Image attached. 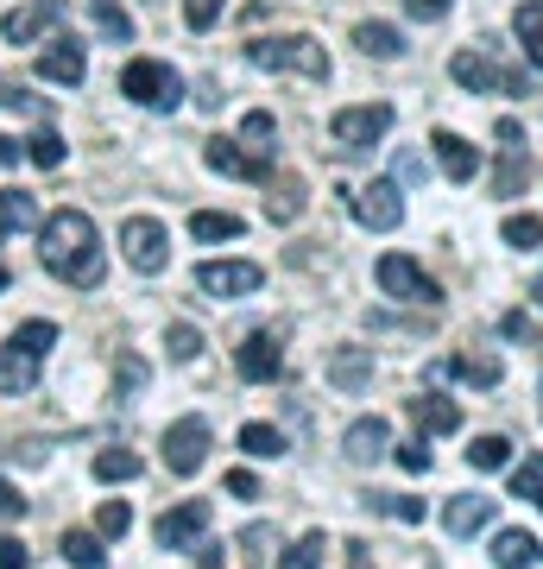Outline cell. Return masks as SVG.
<instances>
[{
    "label": "cell",
    "instance_id": "cell-22",
    "mask_svg": "<svg viewBox=\"0 0 543 569\" xmlns=\"http://www.w3.org/2000/svg\"><path fill=\"white\" fill-rule=\"evenodd\" d=\"M354 44H361L366 58H380V63L404 58V32H399V26H385V20H361V26H354Z\"/></svg>",
    "mask_w": 543,
    "mask_h": 569
},
{
    "label": "cell",
    "instance_id": "cell-18",
    "mask_svg": "<svg viewBox=\"0 0 543 569\" xmlns=\"http://www.w3.org/2000/svg\"><path fill=\"white\" fill-rule=\"evenodd\" d=\"M342 449H348V462H380L385 449H392V425H385V418H354Z\"/></svg>",
    "mask_w": 543,
    "mask_h": 569
},
{
    "label": "cell",
    "instance_id": "cell-37",
    "mask_svg": "<svg viewBox=\"0 0 543 569\" xmlns=\"http://www.w3.org/2000/svg\"><path fill=\"white\" fill-rule=\"evenodd\" d=\"M322 550H329V538H322V531H303L298 545L284 550L279 569H322Z\"/></svg>",
    "mask_w": 543,
    "mask_h": 569
},
{
    "label": "cell",
    "instance_id": "cell-51",
    "mask_svg": "<svg viewBox=\"0 0 543 569\" xmlns=\"http://www.w3.org/2000/svg\"><path fill=\"white\" fill-rule=\"evenodd\" d=\"M500 329L512 336V342H531V317H524V310H505V317H500Z\"/></svg>",
    "mask_w": 543,
    "mask_h": 569
},
{
    "label": "cell",
    "instance_id": "cell-53",
    "mask_svg": "<svg viewBox=\"0 0 543 569\" xmlns=\"http://www.w3.org/2000/svg\"><path fill=\"white\" fill-rule=\"evenodd\" d=\"M20 152H26L20 140H7V133H0V164H20Z\"/></svg>",
    "mask_w": 543,
    "mask_h": 569
},
{
    "label": "cell",
    "instance_id": "cell-41",
    "mask_svg": "<svg viewBox=\"0 0 543 569\" xmlns=\"http://www.w3.org/2000/svg\"><path fill=\"white\" fill-rule=\"evenodd\" d=\"M265 216H272V222H298V216H303V183L284 178L279 183V203H265Z\"/></svg>",
    "mask_w": 543,
    "mask_h": 569
},
{
    "label": "cell",
    "instance_id": "cell-4",
    "mask_svg": "<svg viewBox=\"0 0 543 569\" xmlns=\"http://www.w3.org/2000/svg\"><path fill=\"white\" fill-rule=\"evenodd\" d=\"M392 102H354V108H335V121H329V133H335V146L342 152H366V146H380L385 133H392Z\"/></svg>",
    "mask_w": 543,
    "mask_h": 569
},
{
    "label": "cell",
    "instance_id": "cell-35",
    "mask_svg": "<svg viewBox=\"0 0 543 569\" xmlns=\"http://www.w3.org/2000/svg\"><path fill=\"white\" fill-rule=\"evenodd\" d=\"M512 493H519V500H531V507L543 512V456H524V462L512 468Z\"/></svg>",
    "mask_w": 543,
    "mask_h": 569
},
{
    "label": "cell",
    "instance_id": "cell-29",
    "mask_svg": "<svg viewBox=\"0 0 543 569\" xmlns=\"http://www.w3.org/2000/svg\"><path fill=\"white\" fill-rule=\"evenodd\" d=\"M449 367H455V380H467V387H500L505 380V367L493 355H455Z\"/></svg>",
    "mask_w": 543,
    "mask_h": 569
},
{
    "label": "cell",
    "instance_id": "cell-38",
    "mask_svg": "<svg viewBox=\"0 0 543 569\" xmlns=\"http://www.w3.org/2000/svg\"><path fill=\"white\" fill-rule=\"evenodd\" d=\"M95 26H101V39H133V13L127 7H114V0H95Z\"/></svg>",
    "mask_w": 543,
    "mask_h": 569
},
{
    "label": "cell",
    "instance_id": "cell-25",
    "mask_svg": "<svg viewBox=\"0 0 543 569\" xmlns=\"http://www.w3.org/2000/svg\"><path fill=\"white\" fill-rule=\"evenodd\" d=\"M524 178H531V152H524V146H505L500 171H493V197H519Z\"/></svg>",
    "mask_w": 543,
    "mask_h": 569
},
{
    "label": "cell",
    "instance_id": "cell-44",
    "mask_svg": "<svg viewBox=\"0 0 543 569\" xmlns=\"http://www.w3.org/2000/svg\"><path fill=\"white\" fill-rule=\"evenodd\" d=\"M399 449V468L404 475H430V449H423V437H411V443H392Z\"/></svg>",
    "mask_w": 543,
    "mask_h": 569
},
{
    "label": "cell",
    "instance_id": "cell-46",
    "mask_svg": "<svg viewBox=\"0 0 543 569\" xmlns=\"http://www.w3.org/2000/svg\"><path fill=\"white\" fill-rule=\"evenodd\" d=\"M385 512H392V519H404V526H418L423 500H411V493H385Z\"/></svg>",
    "mask_w": 543,
    "mask_h": 569
},
{
    "label": "cell",
    "instance_id": "cell-19",
    "mask_svg": "<svg viewBox=\"0 0 543 569\" xmlns=\"http://www.w3.org/2000/svg\"><path fill=\"white\" fill-rule=\"evenodd\" d=\"M329 387H342V392L373 387V348H335L329 355Z\"/></svg>",
    "mask_w": 543,
    "mask_h": 569
},
{
    "label": "cell",
    "instance_id": "cell-21",
    "mask_svg": "<svg viewBox=\"0 0 543 569\" xmlns=\"http://www.w3.org/2000/svg\"><path fill=\"white\" fill-rule=\"evenodd\" d=\"M493 563L500 569H537L543 545L531 538V531H500V538H493Z\"/></svg>",
    "mask_w": 543,
    "mask_h": 569
},
{
    "label": "cell",
    "instance_id": "cell-12",
    "mask_svg": "<svg viewBox=\"0 0 543 569\" xmlns=\"http://www.w3.org/2000/svg\"><path fill=\"white\" fill-rule=\"evenodd\" d=\"M234 367H241V380H253V387H265V380H279L284 373V348L272 329H253L241 348H234Z\"/></svg>",
    "mask_w": 543,
    "mask_h": 569
},
{
    "label": "cell",
    "instance_id": "cell-10",
    "mask_svg": "<svg viewBox=\"0 0 543 569\" xmlns=\"http://www.w3.org/2000/svg\"><path fill=\"white\" fill-rule=\"evenodd\" d=\"M63 20H70V0H32V7H13V13L0 20V32H7V44H39L44 32H58Z\"/></svg>",
    "mask_w": 543,
    "mask_h": 569
},
{
    "label": "cell",
    "instance_id": "cell-48",
    "mask_svg": "<svg viewBox=\"0 0 543 569\" xmlns=\"http://www.w3.org/2000/svg\"><path fill=\"white\" fill-rule=\"evenodd\" d=\"M140 387H145V367L133 361V355H127V361H121V373H114V392H140Z\"/></svg>",
    "mask_w": 543,
    "mask_h": 569
},
{
    "label": "cell",
    "instance_id": "cell-39",
    "mask_svg": "<svg viewBox=\"0 0 543 569\" xmlns=\"http://www.w3.org/2000/svg\"><path fill=\"white\" fill-rule=\"evenodd\" d=\"M164 348H171V361H197L202 355V329L197 323H171L164 329Z\"/></svg>",
    "mask_w": 543,
    "mask_h": 569
},
{
    "label": "cell",
    "instance_id": "cell-50",
    "mask_svg": "<svg viewBox=\"0 0 543 569\" xmlns=\"http://www.w3.org/2000/svg\"><path fill=\"white\" fill-rule=\"evenodd\" d=\"M228 493H234V500H260V481H253V468H234V475H228Z\"/></svg>",
    "mask_w": 543,
    "mask_h": 569
},
{
    "label": "cell",
    "instance_id": "cell-16",
    "mask_svg": "<svg viewBox=\"0 0 543 569\" xmlns=\"http://www.w3.org/2000/svg\"><path fill=\"white\" fill-rule=\"evenodd\" d=\"M430 146H436V164L449 171V183H474V178H481V152H474L462 133L436 127V133H430Z\"/></svg>",
    "mask_w": 543,
    "mask_h": 569
},
{
    "label": "cell",
    "instance_id": "cell-40",
    "mask_svg": "<svg viewBox=\"0 0 543 569\" xmlns=\"http://www.w3.org/2000/svg\"><path fill=\"white\" fill-rule=\"evenodd\" d=\"M51 342H58V323H20V329H13V348H20V355H32V361H39Z\"/></svg>",
    "mask_w": 543,
    "mask_h": 569
},
{
    "label": "cell",
    "instance_id": "cell-17",
    "mask_svg": "<svg viewBox=\"0 0 543 569\" xmlns=\"http://www.w3.org/2000/svg\"><path fill=\"white\" fill-rule=\"evenodd\" d=\"M493 512H500V500H486V493H455L443 507V526L455 531V538H474V531L493 526Z\"/></svg>",
    "mask_w": 543,
    "mask_h": 569
},
{
    "label": "cell",
    "instance_id": "cell-55",
    "mask_svg": "<svg viewBox=\"0 0 543 569\" xmlns=\"http://www.w3.org/2000/svg\"><path fill=\"white\" fill-rule=\"evenodd\" d=\"M537 305H543V291H537Z\"/></svg>",
    "mask_w": 543,
    "mask_h": 569
},
{
    "label": "cell",
    "instance_id": "cell-27",
    "mask_svg": "<svg viewBox=\"0 0 543 569\" xmlns=\"http://www.w3.org/2000/svg\"><path fill=\"white\" fill-rule=\"evenodd\" d=\"M39 222V197L26 190H0V234H20V228Z\"/></svg>",
    "mask_w": 543,
    "mask_h": 569
},
{
    "label": "cell",
    "instance_id": "cell-24",
    "mask_svg": "<svg viewBox=\"0 0 543 569\" xmlns=\"http://www.w3.org/2000/svg\"><path fill=\"white\" fill-rule=\"evenodd\" d=\"M512 32H519L524 58L543 70V0H519V13H512Z\"/></svg>",
    "mask_w": 543,
    "mask_h": 569
},
{
    "label": "cell",
    "instance_id": "cell-31",
    "mask_svg": "<svg viewBox=\"0 0 543 569\" xmlns=\"http://www.w3.org/2000/svg\"><path fill=\"white\" fill-rule=\"evenodd\" d=\"M95 481H140V456H133V449H101Z\"/></svg>",
    "mask_w": 543,
    "mask_h": 569
},
{
    "label": "cell",
    "instance_id": "cell-49",
    "mask_svg": "<svg viewBox=\"0 0 543 569\" xmlns=\"http://www.w3.org/2000/svg\"><path fill=\"white\" fill-rule=\"evenodd\" d=\"M13 519H26V500L7 488V475H0V526H13Z\"/></svg>",
    "mask_w": 543,
    "mask_h": 569
},
{
    "label": "cell",
    "instance_id": "cell-34",
    "mask_svg": "<svg viewBox=\"0 0 543 569\" xmlns=\"http://www.w3.org/2000/svg\"><path fill=\"white\" fill-rule=\"evenodd\" d=\"M505 462H512V443H505V437H474V443H467V468L493 475V468H505Z\"/></svg>",
    "mask_w": 543,
    "mask_h": 569
},
{
    "label": "cell",
    "instance_id": "cell-47",
    "mask_svg": "<svg viewBox=\"0 0 543 569\" xmlns=\"http://www.w3.org/2000/svg\"><path fill=\"white\" fill-rule=\"evenodd\" d=\"M0 108H20V114H39V102H32V89H20V82H0Z\"/></svg>",
    "mask_w": 543,
    "mask_h": 569
},
{
    "label": "cell",
    "instance_id": "cell-2",
    "mask_svg": "<svg viewBox=\"0 0 543 569\" xmlns=\"http://www.w3.org/2000/svg\"><path fill=\"white\" fill-rule=\"evenodd\" d=\"M247 58L260 63V70H298L310 82H329V51H322L310 32H291V39H253L247 44Z\"/></svg>",
    "mask_w": 543,
    "mask_h": 569
},
{
    "label": "cell",
    "instance_id": "cell-28",
    "mask_svg": "<svg viewBox=\"0 0 543 569\" xmlns=\"http://www.w3.org/2000/svg\"><path fill=\"white\" fill-rule=\"evenodd\" d=\"M190 234H197V241H241V216H228V209H197V216H190Z\"/></svg>",
    "mask_w": 543,
    "mask_h": 569
},
{
    "label": "cell",
    "instance_id": "cell-42",
    "mask_svg": "<svg viewBox=\"0 0 543 569\" xmlns=\"http://www.w3.org/2000/svg\"><path fill=\"white\" fill-rule=\"evenodd\" d=\"M95 531L101 538H127V531H133V507H127V500H108V507L95 512Z\"/></svg>",
    "mask_w": 543,
    "mask_h": 569
},
{
    "label": "cell",
    "instance_id": "cell-13",
    "mask_svg": "<svg viewBox=\"0 0 543 569\" xmlns=\"http://www.w3.org/2000/svg\"><path fill=\"white\" fill-rule=\"evenodd\" d=\"M209 519H215V507H209V500H183V507H171L152 531H159L164 550H190L202 531H209Z\"/></svg>",
    "mask_w": 543,
    "mask_h": 569
},
{
    "label": "cell",
    "instance_id": "cell-5",
    "mask_svg": "<svg viewBox=\"0 0 543 569\" xmlns=\"http://www.w3.org/2000/svg\"><path fill=\"white\" fill-rule=\"evenodd\" d=\"M449 77L462 82L467 96H519L524 89L519 70H500V63L481 58V51H455V58H449Z\"/></svg>",
    "mask_w": 543,
    "mask_h": 569
},
{
    "label": "cell",
    "instance_id": "cell-26",
    "mask_svg": "<svg viewBox=\"0 0 543 569\" xmlns=\"http://www.w3.org/2000/svg\"><path fill=\"white\" fill-rule=\"evenodd\" d=\"M63 563L70 569H108V550H101L95 531H63Z\"/></svg>",
    "mask_w": 543,
    "mask_h": 569
},
{
    "label": "cell",
    "instance_id": "cell-32",
    "mask_svg": "<svg viewBox=\"0 0 543 569\" xmlns=\"http://www.w3.org/2000/svg\"><path fill=\"white\" fill-rule=\"evenodd\" d=\"M272 140H279V121H272L265 108H253V114L241 121V146H253V159H265V152H272Z\"/></svg>",
    "mask_w": 543,
    "mask_h": 569
},
{
    "label": "cell",
    "instance_id": "cell-45",
    "mask_svg": "<svg viewBox=\"0 0 543 569\" xmlns=\"http://www.w3.org/2000/svg\"><path fill=\"white\" fill-rule=\"evenodd\" d=\"M449 7H455V0H404V13H411V20H423V26L449 20Z\"/></svg>",
    "mask_w": 543,
    "mask_h": 569
},
{
    "label": "cell",
    "instance_id": "cell-11",
    "mask_svg": "<svg viewBox=\"0 0 543 569\" xmlns=\"http://www.w3.org/2000/svg\"><path fill=\"white\" fill-rule=\"evenodd\" d=\"M197 284L209 291V298H247V291H260L265 284V272L253 260H202Z\"/></svg>",
    "mask_w": 543,
    "mask_h": 569
},
{
    "label": "cell",
    "instance_id": "cell-43",
    "mask_svg": "<svg viewBox=\"0 0 543 569\" xmlns=\"http://www.w3.org/2000/svg\"><path fill=\"white\" fill-rule=\"evenodd\" d=\"M183 20H190V32H209L222 20V0H183Z\"/></svg>",
    "mask_w": 543,
    "mask_h": 569
},
{
    "label": "cell",
    "instance_id": "cell-52",
    "mask_svg": "<svg viewBox=\"0 0 543 569\" xmlns=\"http://www.w3.org/2000/svg\"><path fill=\"white\" fill-rule=\"evenodd\" d=\"M32 557H26V545L20 538H0V569H26Z\"/></svg>",
    "mask_w": 543,
    "mask_h": 569
},
{
    "label": "cell",
    "instance_id": "cell-6",
    "mask_svg": "<svg viewBox=\"0 0 543 569\" xmlns=\"http://www.w3.org/2000/svg\"><path fill=\"white\" fill-rule=\"evenodd\" d=\"M121 253L133 272H164V260H171V234H164V222H152V216H127L121 222Z\"/></svg>",
    "mask_w": 543,
    "mask_h": 569
},
{
    "label": "cell",
    "instance_id": "cell-15",
    "mask_svg": "<svg viewBox=\"0 0 543 569\" xmlns=\"http://www.w3.org/2000/svg\"><path fill=\"white\" fill-rule=\"evenodd\" d=\"M39 77L44 82H63V89H77V82L89 77V51H82L77 39H51L39 51Z\"/></svg>",
    "mask_w": 543,
    "mask_h": 569
},
{
    "label": "cell",
    "instance_id": "cell-9",
    "mask_svg": "<svg viewBox=\"0 0 543 569\" xmlns=\"http://www.w3.org/2000/svg\"><path fill=\"white\" fill-rule=\"evenodd\" d=\"M209 462V418H178L164 430V468L171 475H197Z\"/></svg>",
    "mask_w": 543,
    "mask_h": 569
},
{
    "label": "cell",
    "instance_id": "cell-36",
    "mask_svg": "<svg viewBox=\"0 0 543 569\" xmlns=\"http://www.w3.org/2000/svg\"><path fill=\"white\" fill-rule=\"evenodd\" d=\"M505 247H543V216H531V209H519V216H505Z\"/></svg>",
    "mask_w": 543,
    "mask_h": 569
},
{
    "label": "cell",
    "instance_id": "cell-23",
    "mask_svg": "<svg viewBox=\"0 0 543 569\" xmlns=\"http://www.w3.org/2000/svg\"><path fill=\"white\" fill-rule=\"evenodd\" d=\"M32 387H39V361L7 342V348H0V392H7V399H20V392H32Z\"/></svg>",
    "mask_w": 543,
    "mask_h": 569
},
{
    "label": "cell",
    "instance_id": "cell-20",
    "mask_svg": "<svg viewBox=\"0 0 543 569\" xmlns=\"http://www.w3.org/2000/svg\"><path fill=\"white\" fill-rule=\"evenodd\" d=\"M411 418H418L423 437H449V430H462V406L443 399V392H418V399H411Z\"/></svg>",
    "mask_w": 543,
    "mask_h": 569
},
{
    "label": "cell",
    "instance_id": "cell-33",
    "mask_svg": "<svg viewBox=\"0 0 543 569\" xmlns=\"http://www.w3.org/2000/svg\"><path fill=\"white\" fill-rule=\"evenodd\" d=\"M26 159L39 164V171H58V164H63V133H58V127H39V133L26 140Z\"/></svg>",
    "mask_w": 543,
    "mask_h": 569
},
{
    "label": "cell",
    "instance_id": "cell-3",
    "mask_svg": "<svg viewBox=\"0 0 543 569\" xmlns=\"http://www.w3.org/2000/svg\"><path fill=\"white\" fill-rule=\"evenodd\" d=\"M121 96L127 102H140V108H178L183 102V77L171 70V63H159V58H133L121 70Z\"/></svg>",
    "mask_w": 543,
    "mask_h": 569
},
{
    "label": "cell",
    "instance_id": "cell-30",
    "mask_svg": "<svg viewBox=\"0 0 543 569\" xmlns=\"http://www.w3.org/2000/svg\"><path fill=\"white\" fill-rule=\"evenodd\" d=\"M241 449L253 456V462H279V456H284V430H272V425H241Z\"/></svg>",
    "mask_w": 543,
    "mask_h": 569
},
{
    "label": "cell",
    "instance_id": "cell-54",
    "mask_svg": "<svg viewBox=\"0 0 543 569\" xmlns=\"http://www.w3.org/2000/svg\"><path fill=\"white\" fill-rule=\"evenodd\" d=\"M348 569H373V557H366V545H348Z\"/></svg>",
    "mask_w": 543,
    "mask_h": 569
},
{
    "label": "cell",
    "instance_id": "cell-8",
    "mask_svg": "<svg viewBox=\"0 0 543 569\" xmlns=\"http://www.w3.org/2000/svg\"><path fill=\"white\" fill-rule=\"evenodd\" d=\"M354 222L373 228V234H392V228L404 222V197L392 178H373L366 190H354Z\"/></svg>",
    "mask_w": 543,
    "mask_h": 569
},
{
    "label": "cell",
    "instance_id": "cell-14",
    "mask_svg": "<svg viewBox=\"0 0 543 569\" xmlns=\"http://www.w3.org/2000/svg\"><path fill=\"white\" fill-rule=\"evenodd\" d=\"M202 164H209V171H222V178H247V183H265V178H272V164L253 159L241 140H209V146H202Z\"/></svg>",
    "mask_w": 543,
    "mask_h": 569
},
{
    "label": "cell",
    "instance_id": "cell-1",
    "mask_svg": "<svg viewBox=\"0 0 543 569\" xmlns=\"http://www.w3.org/2000/svg\"><path fill=\"white\" fill-rule=\"evenodd\" d=\"M39 260L51 279L77 284V291H95L108 260H101V234L89 222V209H51L39 222Z\"/></svg>",
    "mask_w": 543,
    "mask_h": 569
},
{
    "label": "cell",
    "instance_id": "cell-7",
    "mask_svg": "<svg viewBox=\"0 0 543 569\" xmlns=\"http://www.w3.org/2000/svg\"><path fill=\"white\" fill-rule=\"evenodd\" d=\"M373 279H380L385 298H404V305H436V298H443V291H436V279H430L411 253H385Z\"/></svg>",
    "mask_w": 543,
    "mask_h": 569
}]
</instances>
